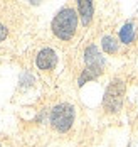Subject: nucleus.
I'll use <instances>...</instances> for the list:
<instances>
[{"label":"nucleus","instance_id":"nucleus-1","mask_svg":"<svg viewBox=\"0 0 138 147\" xmlns=\"http://www.w3.org/2000/svg\"><path fill=\"white\" fill-rule=\"evenodd\" d=\"M77 22H79V15L74 7H62L57 14L54 15L51 29L54 32V36L61 41H71L76 34Z\"/></svg>","mask_w":138,"mask_h":147},{"label":"nucleus","instance_id":"nucleus-2","mask_svg":"<svg viewBox=\"0 0 138 147\" xmlns=\"http://www.w3.org/2000/svg\"><path fill=\"white\" fill-rule=\"evenodd\" d=\"M126 83L123 78H113L106 86V91L103 95V108L108 113H118L123 107L125 100Z\"/></svg>","mask_w":138,"mask_h":147},{"label":"nucleus","instance_id":"nucleus-3","mask_svg":"<svg viewBox=\"0 0 138 147\" xmlns=\"http://www.w3.org/2000/svg\"><path fill=\"white\" fill-rule=\"evenodd\" d=\"M74 117H76V110H74V107L71 103H57L51 110L49 122H51L54 130L64 134L73 127Z\"/></svg>","mask_w":138,"mask_h":147},{"label":"nucleus","instance_id":"nucleus-4","mask_svg":"<svg viewBox=\"0 0 138 147\" xmlns=\"http://www.w3.org/2000/svg\"><path fill=\"white\" fill-rule=\"evenodd\" d=\"M35 64L41 71H51L57 66V54L52 47H44L37 53Z\"/></svg>","mask_w":138,"mask_h":147},{"label":"nucleus","instance_id":"nucleus-5","mask_svg":"<svg viewBox=\"0 0 138 147\" xmlns=\"http://www.w3.org/2000/svg\"><path fill=\"white\" fill-rule=\"evenodd\" d=\"M84 64L86 66H96V68H105V64H106L105 58L94 44H89L84 49Z\"/></svg>","mask_w":138,"mask_h":147},{"label":"nucleus","instance_id":"nucleus-6","mask_svg":"<svg viewBox=\"0 0 138 147\" xmlns=\"http://www.w3.org/2000/svg\"><path fill=\"white\" fill-rule=\"evenodd\" d=\"M76 10H77V15H79V19H81V22H83V26L88 27L93 22V14H94V5H93V2H89V0H79Z\"/></svg>","mask_w":138,"mask_h":147},{"label":"nucleus","instance_id":"nucleus-7","mask_svg":"<svg viewBox=\"0 0 138 147\" xmlns=\"http://www.w3.org/2000/svg\"><path fill=\"white\" fill-rule=\"evenodd\" d=\"M105 71V68H96V66H84V69L81 71L77 78V86H84L88 81H93L96 78H99Z\"/></svg>","mask_w":138,"mask_h":147},{"label":"nucleus","instance_id":"nucleus-8","mask_svg":"<svg viewBox=\"0 0 138 147\" xmlns=\"http://www.w3.org/2000/svg\"><path fill=\"white\" fill-rule=\"evenodd\" d=\"M118 37H120V42L125 46L133 44L135 37H137V29H135V24L131 20H128L126 24H123V27L118 32Z\"/></svg>","mask_w":138,"mask_h":147},{"label":"nucleus","instance_id":"nucleus-9","mask_svg":"<svg viewBox=\"0 0 138 147\" xmlns=\"http://www.w3.org/2000/svg\"><path fill=\"white\" fill-rule=\"evenodd\" d=\"M101 49L106 54H116L120 51V41L113 34H105L101 37Z\"/></svg>","mask_w":138,"mask_h":147},{"label":"nucleus","instance_id":"nucleus-10","mask_svg":"<svg viewBox=\"0 0 138 147\" xmlns=\"http://www.w3.org/2000/svg\"><path fill=\"white\" fill-rule=\"evenodd\" d=\"M34 85V76H32L31 73H22V76H20V86H32Z\"/></svg>","mask_w":138,"mask_h":147},{"label":"nucleus","instance_id":"nucleus-11","mask_svg":"<svg viewBox=\"0 0 138 147\" xmlns=\"http://www.w3.org/2000/svg\"><path fill=\"white\" fill-rule=\"evenodd\" d=\"M7 36H9V29H7V27H5V26L0 22V42H2V41L7 37Z\"/></svg>","mask_w":138,"mask_h":147},{"label":"nucleus","instance_id":"nucleus-12","mask_svg":"<svg viewBox=\"0 0 138 147\" xmlns=\"http://www.w3.org/2000/svg\"><path fill=\"white\" fill-rule=\"evenodd\" d=\"M0 147H2V146H0Z\"/></svg>","mask_w":138,"mask_h":147}]
</instances>
